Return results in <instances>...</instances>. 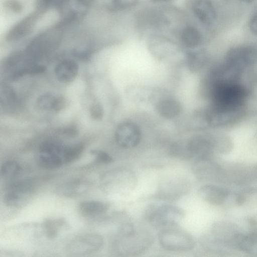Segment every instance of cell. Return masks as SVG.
Here are the masks:
<instances>
[{"instance_id":"obj_1","label":"cell","mask_w":257,"mask_h":257,"mask_svg":"<svg viewBox=\"0 0 257 257\" xmlns=\"http://www.w3.org/2000/svg\"><path fill=\"white\" fill-rule=\"evenodd\" d=\"M213 107L225 111H235L242 105L246 92L242 86L232 83H217L212 90Z\"/></svg>"},{"instance_id":"obj_2","label":"cell","mask_w":257,"mask_h":257,"mask_svg":"<svg viewBox=\"0 0 257 257\" xmlns=\"http://www.w3.org/2000/svg\"><path fill=\"white\" fill-rule=\"evenodd\" d=\"M153 242V238L150 233L135 228L128 233H118L114 246L119 254L132 256L145 251L151 246Z\"/></svg>"},{"instance_id":"obj_3","label":"cell","mask_w":257,"mask_h":257,"mask_svg":"<svg viewBox=\"0 0 257 257\" xmlns=\"http://www.w3.org/2000/svg\"><path fill=\"white\" fill-rule=\"evenodd\" d=\"M185 216L183 210L171 204L151 205L147 209L146 217L156 227H175Z\"/></svg>"},{"instance_id":"obj_4","label":"cell","mask_w":257,"mask_h":257,"mask_svg":"<svg viewBox=\"0 0 257 257\" xmlns=\"http://www.w3.org/2000/svg\"><path fill=\"white\" fill-rule=\"evenodd\" d=\"M175 227L162 229L158 235L161 245L165 249L172 251H188L195 246V241L191 235Z\"/></svg>"},{"instance_id":"obj_5","label":"cell","mask_w":257,"mask_h":257,"mask_svg":"<svg viewBox=\"0 0 257 257\" xmlns=\"http://www.w3.org/2000/svg\"><path fill=\"white\" fill-rule=\"evenodd\" d=\"M66 146L55 142H47L40 147L37 162L42 168L56 169L66 165L65 149Z\"/></svg>"},{"instance_id":"obj_6","label":"cell","mask_w":257,"mask_h":257,"mask_svg":"<svg viewBox=\"0 0 257 257\" xmlns=\"http://www.w3.org/2000/svg\"><path fill=\"white\" fill-rule=\"evenodd\" d=\"M102 236L95 232L80 234L72 239L67 246L68 252L75 255H84L96 252L103 246Z\"/></svg>"},{"instance_id":"obj_7","label":"cell","mask_w":257,"mask_h":257,"mask_svg":"<svg viewBox=\"0 0 257 257\" xmlns=\"http://www.w3.org/2000/svg\"><path fill=\"white\" fill-rule=\"evenodd\" d=\"M60 39V34L57 30H53L44 32L35 38L28 46L26 54L36 60L52 51Z\"/></svg>"},{"instance_id":"obj_8","label":"cell","mask_w":257,"mask_h":257,"mask_svg":"<svg viewBox=\"0 0 257 257\" xmlns=\"http://www.w3.org/2000/svg\"><path fill=\"white\" fill-rule=\"evenodd\" d=\"M190 189L188 181L184 178H176L161 183L155 196L161 200L174 201L185 196Z\"/></svg>"},{"instance_id":"obj_9","label":"cell","mask_w":257,"mask_h":257,"mask_svg":"<svg viewBox=\"0 0 257 257\" xmlns=\"http://www.w3.org/2000/svg\"><path fill=\"white\" fill-rule=\"evenodd\" d=\"M141 130L135 122L126 121L116 127L114 137L117 144L121 148L130 149L137 146L141 139Z\"/></svg>"},{"instance_id":"obj_10","label":"cell","mask_w":257,"mask_h":257,"mask_svg":"<svg viewBox=\"0 0 257 257\" xmlns=\"http://www.w3.org/2000/svg\"><path fill=\"white\" fill-rule=\"evenodd\" d=\"M32 194V190L29 186L21 184L14 185L5 193L4 202L10 207H21L27 203Z\"/></svg>"},{"instance_id":"obj_11","label":"cell","mask_w":257,"mask_h":257,"mask_svg":"<svg viewBox=\"0 0 257 257\" xmlns=\"http://www.w3.org/2000/svg\"><path fill=\"white\" fill-rule=\"evenodd\" d=\"M37 18L38 15L36 13H33L22 19L13 26L7 33V40L13 42L25 37L34 28Z\"/></svg>"},{"instance_id":"obj_12","label":"cell","mask_w":257,"mask_h":257,"mask_svg":"<svg viewBox=\"0 0 257 257\" xmlns=\"http://www.w3.org/2000/svg\"><path fill=\"white\" fill-rule=\"evenodd\" d=\"M155 109L162 117L171 119L177 117L180 114L182 106L176 99L164 96L156 100Z\"/></svg>"},{"instance_id":"obj_13","label":"cell","mask_w":257,"mask_h":257,"mask_svg":"<svg viewBox=\"0 0 257 257\" xmlns=\"http://www.w3.org/2000/svg\"><path fill=\"white\" fill-rule=\"evenodd\" d=\"M229 60L234 64H250L257 62V47L240 46L231 50Z\"/></svg>"},{"instance_id":"obj_14","label":"cell","mask_w":257,"mask_h":257,"mask_svg":"<svg viewBox=\"0 0 257 257\" xmlns=\"http://www.w3.org/2000/svg\"><path fill=\"white\" fill-rule=\"evenodd\" d=\"M90 186L88 180L77 179L61 184L56 189V192L59 196L73 197L86 192Z\"/></svg>"},{"instance_id":"obj_15","label":"cell","mask_w":257,"mask_h":257,"mask_svg":"<svg viewBox=\"0 0 257 257\" xmlns=\"http://www.w3.org/2000/svg\"><path fill=\"white\" fill-rule=\"evenodd\" d=\"M201 198L213 205L223 204L229 197V193L226 190L212 185H205L199 190Z\"/></svg>"},{"instance_id":"obj_16","label":"cell","mask_w":257,"mask_h":257,"mask_svg":"<svg viewBox=\"0 0 257 257\" xmlns=\"http://www.w3.org/2000/svg\"><path fill=\"white\" fill-rule=\"evenodd\" d=\"M126 96L132 101L138 103L148 102L156 99L158 94L154 88L141 85H131L126 90Z\"/></svg>"},{"instance_id":"obj_17","label":"cell","mask_w":257,"mask_h":257,"mask_svg":"<svg viewBox=\"0 0 257 257\" xmlns=\"http://www.w3.org/2000/svg\"><path fill=\"white\" fill-rule=\"evenodd\" d=\"M79 70L77 63L72 60H64L58 63L54 69L57 79L63 83H69L76 77Z\"/></svg>"},{"instance_id":"obj_18","label":"cell","mask_w":257,"mask_h":257,"mask_svg":"<svg viewBox=\"0 0 257 257\" xmlns=\"http://www.w3.org/2000/svg\"><path fill=\"white\" fill-rule=\"evenodd\" d=\"M108 203L97 200H87L79 203L78 210L80 214L85 217H93L102 215L107 212Z\"/></svg>"},{"instance_id":"obj_19","label":"cell","mask_w":257,"mask_h":257,"mask_svg":"<svg viewBox=\"0 0 257 257\" xmlns=\"http://www.w3.org/2000/svg\"><path fill=\"white\" fill-rule=\"evenodd\" d=\"M36 104L41 110H49L55 112H60L67 105L66 99L62 96L44 94L38 98Z\"/></svg>"},{"instance_id":"obj_20","label":"cell","mask_w":257,"mask_h":257,"mask_svg":"<svg viewBox=\"0 0 257 257\" xmlns=\"http://www.w3.org/2000/svg\"><path fill=\"white\" fill-rule=\"evenodd\" d=\"M193 11L196 17L204 24H211L215 20V11L209 0H196L193 4Z\"/></svg>"},{"instance_id":"obj_21","label":"cell","mask_w":257,"mask_h":257,"mask_svg":"<svg viewBox=\"0 0 257 257\" xmlns=\"http://www.w3.org/2000/svg\"><path fill=\"white\" fill-rule=\"evenodd\" d=\"M237 244L242 251L257 255V232L240 237L238 239Z\"/></svg>"},{"instance_id":"obj_22","label":"cell","mask_w":257,"mask_h":257,"mask_svg":"<svg viewBox=\"0 0 257 257\" xmlns=\"http://www.w3.org/2000/svg\"><path fill=\"white\" fill-rule=\"evenodd\" d=\"M66 224V222L62 218H51L45 220L43 228L46 236L51 238L57 236L59 231Z\"/></svg>"},{"instance_id":"obj_23","label":"cell","mask_w":257,"mask_h":257,"mask_svg":"<svg viewBox=\"0 0 257 257\" xmlns=\"http://www.w3.org/2000/svg\"><path fill=\"white\" fill-rule=\"evenodd\" d=\"M181 39L183 43L189 48H194L200 42L201 36L198 31L193 27L186 28L182 32Z\"/></svg>"},{"instance_id":"obj_24","label":"cell","mask_w":257,"mask_h":257,"mask_svg":"<svg viewBox=\"0 0 257 257\" xmlns=\"http://www.w3.org/2000/svg\"><path fill=\"white\" fill-rule=\"evenodd\" d=\"M84 150V146L81 143L66 146L65 149V164H70L78 160L83 153Z\"/></svg>"},{"instance_id":"obj_25","label":"cell","mask_w":257,"mask_h":257,"mask_svg":"<svg viewBox=\"0 0 257 257\" xmlns=\"http://www.w3.org/2000/svg\"><path fill=\"white\" fill-rule=\"evenodd\" d=\"M21 171L20 164L15 161H8L2 165L1 175L6 179H11L16 176Z\"/></svg>"},{"instance_id":"obj_26","label":"cell","mask_w":257,"mask_h":257,"mask_svg":"<svg viewBox=\"0 0 257 257\" xmlns=\"http://www.w3.org/2000/svg\"><path fill=\"white\" fill-rule=\"evenodd\" d=\"M205 63L204 57L198 54H190L187 57L186 66L191 72H196L203 67Z\"/></svg>"},{"instance_id":"obj_27","label":"cell","mask_w":257,"mask_h":257,"mask_svg":"<svg viewBox=\"0 0 257 257\" xmlns=\"http://www.w3.org/2000/svg\"><path fill=\"white\" fill-rule=\"evenodd\" d=\"M1 101L7 106L13 105L16 102V97L15 92L11 88L4 85L1 88Z\"/></svg>"},{"instance_id":"obj_28","label":"cell","mask_w":257,"mask_h":257,"mask_svg":"<svg viewBox=\"0 0 257 257\" xmlns=\"http://www.w3.org/2000/svg\"><path fill=\"white\" fill-rule=\"evenodd\" d=\"M95 161L102 164H109L113 162L112 157L107 153L100 150H93L90 151Z\"/></svg>"},{"instance_id":"obj_29","label":"cell","mask_w":257,"mask_h":257,"mask_svg":"<svg viewBox=\"0 0 257 257\" xmlns=\"http://www.w3.org/2000/svg\"><path fill=\"white\" fill-rule=\"evenodd\" d=\"M90 114L93 119L101 120L103 116L104 110L102 105L99 103H94L90 107Z\"/></svg>"},{"instance_id":"obj_30","label":"cell","mask_w":257,"mask_h":257,"mask_svg":"<svg viewBox=\"0 0 257 257\" xmlns=\"http://www.w3.org/2000/svg\"><path fill=\"white\" fill-rule=\"evenodd\" d=\"M249 26L250 31L254 34L257 35V13L255 14L251 18Z\"/></svg>"},{"instance_id":"obj_31","label":"cell","mask_w":257,"mask_h":257,"mask_svg":"<svg viewBox=\"0 0 257 257\" xmlns=\"http://www.w3.org/2000/svg\"><path fill=\"white\" fill-rule=\"evenodd\" d=\"M115 3L119 6H126L134 3V0H115Z\"/></svg>"},{"instance_id":"obj_32","label":"cell","mask_w":257,"mask_h":257,"mask_svg":"<svg viewBox=\"0 0 257 257\" xmlns=\"http://www.w3.org/2000/svg\"><path fill=\"white\" fill-rule=\"evenodd\" d=\"M93 0H77V2L84 6H87L91 4Z\"/></svg>"},{"instance_id":"obj_33","label":"cell","mask_w":257,"mask_h":257,"mask_svg":"<svg viewBox=\"0 0 257 257\" xmlns=\"http://www.w3.org/2000/svg\"><path fill=\"white\" fill-rule=\"evenodd\" d=\"M239 1L243 2H245V3H250L254 0H239Z\"/></svg>"}]
</instances>
